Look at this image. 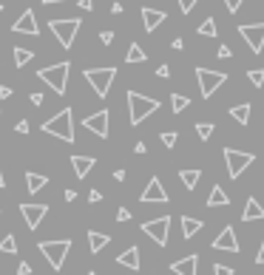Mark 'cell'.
<instances>
[{
	"label": "cell",
	"instance_id": "3957f363",
	"mask_svg": "<svg viewBox=\"0 0 264 275\" xmlns=\"http://www.w3.org/2000/svg\"><path fill=\"white\" fill-rule=\"evenodd\" d=\"M68 71H71V66L63 60V62H57V66L40 68V71H37V77H40V80H43L46 86L57 94V97H63V94H66V88H68Z\"/></svg>",
	"mask_w": 264,
	"mask_h": 275
},
{
	"label": "cell",
	"instance_id": "83f0119b",
	"mask_svg": "<svg viewBox=\"0 0 264 275\" xmlns=\"http://www.w3.org/2000/svg\"><path fill=\"white\" fill-rule=\"evenodd\" d=\"M31 60H34V51H29V49H20V46L14 49V66H17V68H23L26 62H31Z\"/></svg>",
	"mask_w": 264,
	"mask_h": 275
},
{
	"label": "cell",
	"instance_id": "74e56055",
	"mask_svg": "<svg viewBox=\"0 0 264 275\" xmlns=\"http://www.w3.org/2000/svg\"><path fill=\"white\" fill-rule=\"evenodd\" d=\"M241 3H245V0H225V6H228V12L233 14V12H239L241 9Z\"/></svg>",
	"mask_w": 264,
	"mask_h": 275
},
{
	"label": "cell",
	"instance_id": "44dd1931",
	"mask_svg": "<svg viewBox=\"0 0 264 275\" xmlns=\"http://www.w3.org/2000/svg\"><path fill=\"white\" fill-rule=\"evenodd\" d=\"M258 219H264V207L258 204V199H247V204H245V213H241V221H258Z\"/></svg>",
	"mask_w": 264,
	"mask_h": 275
},
{
	"label": "cell",
	"instance_id": "1f68e13d",
	"mask_svg": "<svg viewBox=\"0 0 264 275\" xmlns=\"http://www.w3.org/2000/svg\"><path fill=\"white\" fill-rule=\"evenodd\" d=\"M193 128H196V136H199L202 142H208L210 136H213V122H196Z\"/></svg>",
	"mask_w": 264,
	"mask_h": 275
},
{
	"label": "cell",
	"instance_id": "b9f144b4",
	"mask_svg": "<svg viewBox=\"0 0 264 275\" xmlns=\"http://www.w3.org/2000/svg\"><path fill=\"white\" fill-rule=\"evenodd\" d=\"M88 202H103V193H99V190H91V193H88Z\"/></svg>",
	"mask_w": 264,
	"mask_h": 275
},
{
	"label": "cell",
	"instance_id": "7c38bea8",
	"mask_svg": "<svg viewBox=\"0 0 264 275\" xmlns=\"http://www.w3.org/2000/svg\"><path fill=\"white\" fill-rule=\"evenodd\" d=\"M20 216L26 219V227H29V230H37L40 221L49 216V204H20Z\"/></svg>",
	"mask_w": 264,
	"mask_h": 275
},
{
	"label": "cell",
	"instance_id": "6f0895ef",
	"mask_svg": "<svg viewBox=\"0 0 264 275\" xmlns=\"http://www.w3.org/2000/svg\"><path fill=\"white\" fill-rule=\"evenodd\" d=\"M0 14H3V3H0Z\"/></svg>",
	"mask_w": 264,
	"mask_h": 275
},
{
	"label": "cell",
	"instance_id": "7dc6e473",
	"mask_svg": "<svg viewBox=\"0 0 264 275\" xmlns=\"http://www.w3.org/2000/svg\"><path fill=\"white\" fill-rule=\"evenodd\" d=\"M6 97H12V88H9V86H0V99H6Z\"/></svg>",
	"mask_w": 264,
	"mask_h": 275
},
{
	"label": "cell",
	"instance_id": "d6986e66",
	"mask_svg": "<svg viewBox=\"0 0 264 275\" xmlns=\"http://www.w3.org/2000/svg\"><path fill=\"white\" fill-rule=\"evenodd\" d=\"M117 264L119 267H128V269H139V247H128V250H123L117 256Z\"/></svg>",
	"mask_w": 264,
	"mask_h": 275
},
{
	"label": "cell",
	"instance_id": "277c9868",
	"mask_svg": "<svg viewBox=\"0 0 264 275\" xmlns=\"http://www.w3.org/2000/svg\"><path fill=\"white\" fill-rule=\"evenodd\" d=\"M37 250L46 256V261H49V267L54 269V272H60L63 264H66V256L68 250H71V239H57V241H40L37 244Z\"/></svg>",
	"mask_w": 264,
	"mask_h": 275
},
{
	"label": "cell",
	"instance_id": "9c48e42d",
	"mask_svg": "<svg viewBox=\"0 0 264 275\" xmlns=\"http://www.w3.org/2000/svg\"><path fill=\"white\" fill-rule=\"evenodd\" d=\"M168 230H171V216H159V219H151L142 224V232L148 239H154L159 247L168 244Z\"/></svg>",
	"mask_w": 264,
	"mask_h": 275
},
{
	"label": "cell",
	"instance_id": "681fc988",
	"mask_svg": "<svg viewBox=\"0 0 264 275\" xmlns=\"http://www.w3.org/2000/svg\"><path fill=\"white\" fill-rule=\"evenodd\" d=\"M256 264H264V241H261V247H258V252H256Z\"/></svg>",
	"mask_w": 264,
	"mask_h": 275
},
{
	"label": "cell",
	"instance_id": "db71d44e",
	"mask_svg": "<svg viewBox=\"0 0 264 275\" xmlns=\"http://www.w3.org/2000/svg\"><path fill=\"white\" fill-rule=\"evenodd\" d=\"M77 199V190H66V202H74Z\"/></svg>",
	"mask_w": 264,
	"mask_h": 275
},
{
	"label": "cell",
	"instance_id": "4fadbf2b",
	"mask_svg": "<svg viewBox=\"0 0 264 275\" xmlns=\"http://www.w3.org/2000/svg\"><path fill=\"white\" fill-rule=\"evenodd\" d=\"M139 202L142 204H165L168 202V193H165V187H162V182L156 176H151V182H148V187L142 190V196H139Z\"/></svg>",
	"mask_w": 264,
	"mask_h": 275
},
{
	"label": "cell",
	"instance_id": "11a10c76",
	"mask_svg": "<svg viewBox=\"0 0 264 275\" xmlns=\"http://www.w3.org/2000/svg\"><path fill=\"white\" fill-rule=\"evenodd\" d=\"M51 3H66V0H43V6H51Z\"/></svg>",
	"mask_w": 264,
	"mask_h": 275
},
{
	"label": "cell",
	"instance_id": "8fae6325",
	"mask_svg": "<svg viewBox=\"0 0 264 275\" xmlns=\"http://www.w3.org/2000/svg\"><path fill=\"white\" fill-rule=\"evenodd\" d=\"M108 119H111V114L103 108V111H97V114L86 116V119H83V128H88L91 134H97L99 139H108Z\"/></svg>",
	"mask_w": 264,
	"mask_h": 275
},
{
	"label": "cell",
	"instance_id": "5bb4252c",
	"mask_svg": "<svg viewBox=\"0 0 264 275\" xmlns=\"http://www.w3.org/2000/svg\"><path fill=\"white\" fill-rule=\"evenodd\" d=\"M12 31H14V34H29V37H37V34H40V29H37V17H34V12H31V9H26V12L20 14L17 20H14Z\"/></svg>",
	"mask_w": 264,
	"mask_h": 275
},
{
	"label": "cell",
	"instance_id": "4dcf8cb0",
	"mask_svg": "<svg viewBox=\"0 0 264 275\" xmlns=\"http://www.w3.org/2000/svg\"><path fill=\"white\" fill-rule=\"evenodd\" d=\"M188 105H191V99L185 97V94H171V108H173V114H182Z\"/></svg>",
	"mask_w": 264,
	"mask_h": 275
},
{
	"label": "cell",
	"instance_id": "4316f807",
	"mask_svg": "<svg viewBox=\"0 0 264 275\" xmlns=\"http://www.w3.org/2000/svg\"><path fill=\"white\" fill-rule=\"evenodd\" d=\"M148 60V54L142 51V46L139 43H131L128 46V54H125V62H145Z\"/></svg>",
	"mask_w": 264,
	"mask_h": 275
},
{
	"label": "cell",
	"instance_id": "8d00e7d4",
	"mask_svg": "<svg viewBox=\"0 0 264 275\" xmlns=\"http://www.w3.org/2000/svg\"><path fill=\"white\" fill-rule=\"evenodd\" d=\"M216 57H219V60H230V57H233V51H230V46H219Z\"/></svg>",
	"mask_w": 264,
	"mask_h": 275
},
{
	"label": "cell",
	"instance_id": "f907efd6",
	"mask_svg": "<svg viewBox=\"0 0 264 275\" xmlns=\"http://www.w3.org/2000/svg\"><path fill=\"white\" fill-rule=\"evenodd\" d=\"M171 46H173V49H176V51H182V49H185V40H182V37H176V40H173Z\"/></svg>",
	"mask_w": 264,
	"mask_h": 275
},
{
	"label": "cell",
	"instance_id": "680465c9",
	"mask_svg": "<svg viewBox=\"0 0 264 275\" xmlns=\"http://www.w3.org/2000/svg\"><path fill=\"white\" fill-rule=\"evenodd\" d=\"M88 275H97V272H88Z\"/></svg>",
	"mask_w": 264,
	"mask_h": 275
},
{
	"label": "cell",
	"instance_id": "ee69618b",
	"mask_svg": "<svg viewBox=\"0 0 264 275\" xmlns=\"http://www.w3.org/2000/svg\"><path fill=\"white\" fill-rule=\"evenodd\" d=\"M14 131H17V134H29V122H26V119H23V122H17V125H14Z\"/></svg>",
	"mask_w": 264,
	"mask_h": 275
},
{
	"label": "cell",
	"instance_id": "d4e9b609",
	"mask_svg": "<svg viewBox=\"0 0 264 275\" xmlns=\"http://www.w3.org/2000/svg\"><path fill=\"white\" fill-rule=\"evenodd\" d=\"M205 227V221L202 219H191V216H182V236L185 239H193L199 230Z\"/></svg>",
	"mask_w": 264,
	"mask_h": 275
},
{
	"label": "cell",
	"instance_id": "8992f818",
	"mask_svg": "<svg viewBox=\"0 0 264 275\" xmlns=\"http://www.w3.org/2000/svg\"><path fill=\"white\" fill-rule=\"evenodd\" d=\"M80 17H68V20H49V31H54L57 43L63 46V49H71L74 37H77V31H80Z\"/></svg>",
	"mask_w": 264,
	"mask_h": 275
},
{
	"label": "cell",
	"instance_id": "52a82bcc",
	"mask_svg": "<svg viewBox=\"0 0 264 275\" xmlns=\"http://www.w3.org/2000/svg\"><path fill=\"white\" fill-rule=\"evenodd\" d=\"M225 162H228V176L230 179H239L247 167L256 162V156L247 151H233V147H225Z\"/></svg>",
	"mask_w": 264,
	"mask_h": 275
},
{
	"label": "cell",
	"instance_id": "6da1fadb",
	"mask_svg": "<svg viewBox=\"0 0 264 275\" xmlns=\"http://www.w3.org/2000/svg\"><path fill=\"white\" fill-rule=\"evenodd\" d=\"M40 128H43V134L57 136V139L74 145V114H71V108H63L60 114H54L51 119H46Z\"/></svg>",
	"mask_w": 264,
	"mask_h": 275
},
{
	"label": "cell",
	"instance_id": "30bf717a",
	"mask_svg": "<svg viewBox=\"0 0 264 275\" xmlns=\"http://www.w3.org/2000/svg\"><path fill=\"white\" fill-rule=\"evenodd\" d=\"M236 31L247 40V46H250L253 54H261V49H264V23H245Z\"/></svg>",
	"mask_w": 264,
	"mask_h": 275
},
{
	"label": "cell",
	"instance_id": "f5cc1de1",
	"mask_svg": "<svg viewBox=\"0 0 264 275\" xmlns=\"http://www.w3.org/2000/svg\"><path fill=\"white\" fill-rule=\"evenodd\" d=\"M145 151H148L145 142H136V145H134V153H145Z\"/></svg>",
	"mask_w": 264,
	"mask_h": 275
},
{
	"label": "cell",
	"instance_id": "603a6c76",
	"mask_svg": "<svg viewBox=\"0 0 264 275\" xmlns=\"http://www.w3.org/2000/svg\"><path fill=\"white\" fill-rule=\"evenodd\" d=\"M46 184H49V176H43V173H34V171L26 173V190H29V193H40Z\"/></svg>",
	"mask_w": 264,
	"mask_h": 275
},
{
	"label": "cell",
	"instance_id": "484cf974",
	"mask_svg": "<svg viewBox=\"0 0 264 275\" xmlns=\"http://www.w3.org/2000/svg\"><path fill=\"white\" fill-rule=\"evenodd\" d=\"M250 114H253V105L250 102H241V105H233V108H230V116H233L239 125L250 122Z\"/></svg>",
	"mask_w": 264,
	"mask_h": 275
},
{
	"label": "cell",
	"instance_id": "f35d334b",
	"mask_svg": "<svg viewBox=\"0 0 264 275\" xmlns=\"http://www.w3.org/2000/svg\"><path fill=\"white\" fill-rule=\"evenodd\" d=\"M99 40H103V46H111V43H114V31H108V29L99 31Z\"/></svg>",
	"mask_w": 264,
	"mask_h": 275
},
{
	"label": "cell",
	"instance_id": "ba28073f",
	"mask_svg": "<svg viewBox=\"0 0 264 275\" xmlns=\"http://www.w3.org/2000/svg\"><path fill=\"white\" fill-rule=\"evenodd\" d=\"M196 80H199V91H202V97L208 99L210 94L216 91L219 86H225V80H228V74L221 71H210V68H196Z\"/></svg>",
	"mask_w": 264,
	"mask_h": 275
},
{
	"label": "cell",
	"instance_id": "836d02e7",
	"mask_svg": "<svg viewBox=\"0 0 264 275\" xmlns=\"http://www.w3.org/2000/svg\"><path fill=\"white\" fill-rule=\"evenodd\" d=\"M159 139H162V145H165V147H173V145H176V139H179V134H176V131H165Z\"/></svg>",
	"mask_w": 264,
	"mask_h": 275
},
{
	"label": "cell",
	"instance_id": "7bdbcfd3",
	"mask_svg": "<svg viewBox=\"0 0 264 275\" xmlns=\"http://www.w3.org/2000/svg\"><path fill=\"white\" fill-rule=\"evenodd\" d=\"M29 99H31V105H43V99H46V97H43V94H37V91H34Z\"/></svg>",
	"mask_w": 264,
	"mask_h": 275
},
{
	"label": "cell",
	"instance_id": "7a4b0ae2",
	"mask_svg": "<svg viewBox=\"0 0 264 275\" xmlns=\"http://www.w3.org/2000/svg\"><path fill=\"white\" fill-rule=\"evenodd\" d=\"M125 99H128V119H131V125H142L151 114L159 111V99H151V97H145V94L128 91V94H125Z\"/></svg>",
	"mask_w": 264,
	"mask_h": 275
},
{
	"label": "cell",
	"instance_id": "ab89813d",
	"mask_svg": "<svg viewBox=\"0 0 264 275\" xmlns=\"http://www.w3.org/2000/svg\"><path fill=\"white\" fill-rule=\"evenodd\" d=\"M31 272H34V269H31L29 261H20L17 264V275H31Z\"/></svg>",
	"mask_w": 264,
	"mask_h": 275
},
{
	"label": "cell",
	"instance_id": "d6a6232c",
	"mask_svg": "<svg viewBox=\"0 0 264 275\" xmlns=\"http://www.w3.org/2000/svg\"><path fill=\"white\" fill-rule=\"evenodd\" d=\"M247 77H250V82H253L256 88H261V86H264V68H253Z\"/></svg>",
	"mask_w": 264,
	"mask_h": 275
},
{
	"label": "cell",
	"instance_id": "d590c367",
	"mask_svg": "<svg viewBox=\"0 0 264 275\" xmlns=\"http://www.w3.org/2000/svg\"><path fill=\"white\" fill-rule=\"evenodd\" d=\"M236 269L228 267V264H213V275H233Z\"/></svg>",
	"mask_w": 264,
	"mask_h": 275
},
{
	"label": "cell",
	"instance_id": "5b68a950",
	"mask_svg": "<svg viewBox=\"0 0 264 275\" xmlns=\"http://www.w3.org/2000/svg\"><path fill=\"white\" fill-rule=\"evenodd\" d=\"M83 77L88 80V86L94 88V94H97L99 99H105L108 97V91H111V82H114V77H117V68H86L83 71Z\"/></svg>",
	"mask_w": 264,
	"mask_h": 275
},
{
	"label": "cell",
	"instance_id": "816d5d0a",
	"mask_svg": "<svg viewBox=\"0 0 264 275\" xmlns=\"http://www.w3.org/2000/svg\"><path fill=\"white\" fill-rule=\"evenodd\" d=\"M114 179H117V182H125V171H123V167H117V171H114Z\"/></svg>",
	"mask_w": 264,
	"mask_h": 275
},
{
	"label": "cell",
	"instance_id": "f6af8a7d",
	"mask_svg": "<svg viewBox=\"0 0 264 275\" xmlns=\"http://www.w3.org/2000/svg\"><path fill=\"white\" fill-rule=\"evenodd\" d=\"M168 74H171V68H168V66H159V68H156V77H162V80H165Z\"/></svg>",
	"mask_w": 264,
	"mask_h": 275
},
{
	"label": "cell",
	"instance_id": "ffe728a7",
	"mask_svg": "<svg viewBox=\"0 0 264 275\" xmlns=\"http://www.w3.org/2000/svg\"><path fill=\"white\" fill-rule=\"evenodd\" d=\"M111 236H105V232H97V230H88V250L97 256V252H103L105 247H108Z\"/></svg>",
	"mask_w": 264,
	"mask_h": 275
},
{
	"label": "cell",
	"instance_id": "f1b7e54d",
	"mask_svg": "<svg viewBox=\"0 0 264 275\" xmlns=\"http://www.w3.org/2000/svg\"><path fill=\"white\" fill-rule=\"evenodd\" d=\"M0 252H6V256H14V252H17V239H14L12 232L0 239Z\"/></svg>",
	"mask_w": 264,
	"mask_h": 275
},
{
	"label": "cell",
	"instance_id": "9f6ffc18",
	"mask_svg": "<svg viewBox=\"0 0 264 275\" xmlns=\"http://www.w3.org/2000/svg\"><path fill=\"white\" fill-rule=\"evenodd\" d=\"M0 187H6V179H3V171H0Z\"/></svg>",
	"mask_w": 264,
	"mask_h": 275
},
{
	"label": "cell",
	"instance_id": "c3c4849f",
	"mask_svg": "<svg viewBox=\"0 0 264 275\" xmlns=\"http://www.w3.org/2000/svg\"><path fill=\"white\" fill-rule=\"evenodd\" d=\"M77 6H80V9H86V12H91V6H94V0H80V3H77Z\"/></svg>",
	"mask_w": 264,
	"mask_h": 275
},
{
	"label": "cell",
	"instance_id": "ac0fdd59",
	"mask_svg": "<svg viewBox=\"0 0 264 275\" xmlns=\"http://www.w3.org/2000/svg\"><path fill=\"white\" fill-rule=\"evenodd\" d=\"M97 165L94 156H71V167H74V176L77 179H86L91 173V167Z\"/></svg>",
	"mask_w": 264,
	"mask_h": 275
},
{
	"label": "cell",
	"instance_id": "cb8c5ba5",
	"mask_svg": "<svg viewBox=\"0 0 264 275\" xmlns=\"http://www.w3.org/2000/svg\"><path fill=\"white\" fill-rule=\"evenodd\" d=\"M179 179H182L185 190H196L199 179H202V171H199V167H188V171H179Z\"/></svg>",
	"mask_w": 264,
	"mask_h": 275
},
{
	"label": "cell",
	"instance_id": "9a60e30c",
	"mask_svg": "<svg viewBox=\"0 0 264 275\" xmlns=\"http://www.w3.org/2000/svg\"><path fill=\"white\" fill-rule=\"evenodd\" d=\"M213 250H225V252H239V239H236V230L233 227H225L213 239Z\"/></svg>",
	"mask_w": 264,
	"mask_h": 275
},
{
	"label": "cell",
	"instance_id": "2e32d148",
	"mask_svg": "<svg viewBox=\"0 0 264 275\" xmlns=\"http://www.w3.org/2000/svg\"><path fill=\"white\" fill-rule=\"evenodd\" d=\"M139 14H142V26H145L148 34H151V31H156V29H159V26L168 20V14L162 12V9H151V6L139 9Z\"/></svg>",
	"mask_w": 264,
	"mask_h": 275
},
{
	"label": "cell",
	"instance_id": "e575fe53",
	"mask_svg": "<svg viewBox=\"0 0 264 275\" xmlns=\"http://www.w3.org/2000/svg\"><path fill=\"white\" fill-rule=\"evenodd\" d=\"M176 3H179V12H182V14H191L199 0H176Z\"/></svg>",
	"mask_w": 264,
	"mask_h": 275
},
{
	"label": "cell",
	"instance_id": "e0dca14e",
	"mask_svg": "<svg viewBox=\"0 0 264 275\" xmlns=\"http://www.w3.org/2000/svg\"><path fill=\"white\" fill-rule=\"evenodd\" d=\"M196 269H199V256L196 252H191V256H185V258H179V261L171 264L173 275H196Z\"/></svg>",
	"mask_w": 264,
	"mask_h": 275
},
{
	"label": "cell",
	"instance_id": "60d3db41",
	"mask_svg": "<svg viewBox=\"0 0 264 275\" xmlns=\"http://www.w3.org/2000/svg\"><path fill=\"white\" fill-rule=\"evenodd\" d=\"M117 221H131V210L128 207H119L117 210Z\"/></svg>",
	"mask_w": 264,
	"mask_h": 275
},
{
	"label": "cell",
	"instance_id": "7402d4cb",
	"mask_svg": "<svg viewBox=\"0 0 264 275\" xmlns=\"http://www.w3.org/2000/svg\"><path fill=\"white\" fill-rule=\"evenodd\" d=\"M230 204V196L225 193V187L221 184H213V190H210L208 196V207H228Z\"/></svg>",
	"mask_w": 264,
	"mask_h": 275
},
{
	"label": "cell",
	"instance_id": "bcb514c9",
	"mask_svg": "<svg viewBox=\"0 0 264 275\" xmlns=\"http://www.w3.org/2000/svg\"><path fill=\"white\" fill-rule=\"evenodd\" d=\"M111 14H123V3H119V0L117 3H111Z\"/></svg>",
	"mask_w": 264,
	"mask_h": 275
},
{
	"label": "cell",
	"instance_id": "f546056e",
	"mask_svg": "<svg viewBox=\"0 0 264 275\" xmlns=\"http://www.w3.org/2000/svg\"><path fill=\"white\" fill-rule=\"evenodd\" d=\"M196 31H199L202 37H216V34H219V29H216V20H213V17H205L202 26H199Z\"/></svg>",
	"mask_w": 264,
	"mask_h": 275
}]
</instances>
